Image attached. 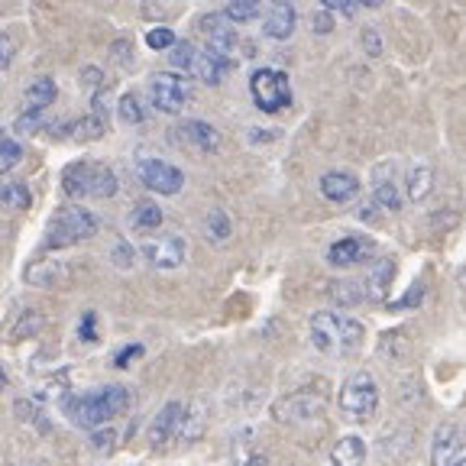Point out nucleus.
Instances as JSON below:
<instances>
[{
	"instance_id": "obj_1",
	"label": "nucleus",
	"mask_w": 466,
	"mask_h": 466,
	"mask_svg": "<svg viewBox=\"0 0 466 466\" xmlns=\"http://www.w3.org/2000/svg\"><path fill=\"white\" fill-rule=\"evenodd\" d=\"M308 334L311 343L320 353H330V357H347L353 350L363 347L366 340V328L357 318L340 311H318L308 320Z\"/></svg>"
},
{
	"instance_id": "obj_2",
	"label": "nucleus",
	"mask_w": 466,
	"mask_h": 466,
	"mask_svg": "<svg viewBox=\"0 0 466 466\" xmlns=\"http://www.w3.org/2000/svg\"><path fill=\"white\" fill-rule=\"evenodd\" d=\"M130 405V392L124 386H107L97 389V392H85V395H68L66 399V411L78 428H104L110 418H116L124 408Z\"/></svg>"
},
{
	"instance_id": "obj_3",
	"label": "nucleus",
	"mask_w": 466,
	"mask_h": 466,
	"mask_svg": "<svg viewBox=\"0 0 466 466\" xmlns=\"http://www.w3.org/2000/svg\"><path fill=\"white\" fill-rule=\"evenodd\" d=\"M337 405H340L343 421H350V424H366L372 415H376V408H379V386H376V379H372L366 370L350 372V376L343 379L340 395H337Z\"/></svg>"
},
{
	"instance_id": "obj_4",
	"label": "nucleus",
	"mask_w": 466,
	"mask_h": 466,
	"mask_svg": "<svg viewBox=\"0 0 466 466\" xmlns=\"http://www.w3.org/2000/svg\"><path fill=\"white\" fill-rule=\"evenodd\" d=\"M97 233V218L85 208H62L49 224V247H72Z\"/></svg>"
},
{
	"instance_id": "obj_5",
	"label": "nucleus",
	"mask_w": 466,
	"mask_h": 466,
	"mask_svg": "<svg viewBox=\"0 0 466 466\" xmlns=\"http://www.w3.org/2000/svg\"><path fill=\"white\" fill-rule=\"evenodd\" d=\"M249 91H253V101L259 110L266 114H279L291 104V87H289V78L276 68H259L253 72L249 78Z\"/></svg>"
},
{
	"instance_id": "obj_6",
	"label": "nucleus",
	"mask_w": 466,
	"mask_h": 466,
	"mask_svg": "<svg viewBox=\"0 0 466 466\" xmlns=\"http://www.w3.org/2000/svg\"><path fill=\"white\" fill-rule=\"evenodd\" d=\"M149 97L162 114H182L185 104L191 101V87L182 75L175 72H159L149 81Z\"/></svg>"
},
{
	"instance_id": "obj_7",
	"label": "nucleus",
	"mask_w": 466,
	"mask_h": 466,
	"mask_svg": "<svg viewBox=\"0 0 466 466\" xmlns=\"http://www.w3.org/2000/svg\"><path fill=\"white\" fill-rule=\"evenodd\" d=\"M137 178L149 191H156V195H178L185 185L182 168L168 166V162H162V159H153V156L137 162Z\"/></svg>"
},
{
	"instance_id": "obj_8",
	"label": "nucleus",
	"mask_w": 466,
	"mask_h": 466,
	"mask_svg": "<svg viewBox=\"0 0 466 466\" xmlns=\"http://www.w3.org/2000/svg\"><path fill=\"white\" fill-rule=\"evenodd\" d=\"M272 415L282 424H301V421H311V418L324 415V401L314 399L311 392H291L272 405Z\"/></svg>"
},
{
	"instance_id": "obj_9",
	"label": "nucleus",
	"mask_w": 466,
	"mask_h": 466,
	"mask_svg": "<svg viewBox=\"0 0 466 466\" xmlns=\"http://www.w3.org/2000/svg\"><path fill=\"white\" fill-rule=\"evenodd\" d=\"M143 256L156 269H178L185 262V240L178 233H162L143 243Z\"/></svg>"
},
{
	"instance_id": "obj_10",
	"label": "nucleus",
	"mask_w": 466,
	"mask_h": 466,
	"mask_svg": "<svg viewBox=\"0 0 466 466\" xmlns=\"http://www.w3.org/2000/svg\"><path fill=\"white\" fill-rule=\"evenodd\" d=\"M201 29H204V36H208V52H214L220 62L230 66V56L237 52V43H240V39H237V29H230L224 14L201 16Z\"/></svg>"
},
{
	"instance_id": "obj_11",
	"label": "nucleus",
	"mask_w": 466,
	"mask_h": 466,
	"mask_svg": "<svg viewBox=\"0 0 466 466\" xmlns=\"http://www.w3.org/2000/svg\"><path fill=\"white\" fill-rule=\"evenodd\" d=\"M376 256V243L370 237H343L334 247L328 249V262L337 269H347V266H360V262H370Z\"/></svg>"
},
{
	"instance_id": "obj_12",
	"label": "nucleus",
	"mask_w": 466,
	"mask_h": 466,
	"mask_svg": "<svg viewBox=\"0 0 466 466\" xmlns=\"http://www.w3.org/2000/svg\"><path fill=\"white\" fill-rule=\"evenodd\" d=\"M463 437L453 421H444L434 431V441H431V466H453L463 457Z\"/></svg>"
},
{
	"instance_id": "obj_13",
	"label": "nucleus",
	"mask_w": 466,
	"mask_h": 466,
	"mask_svg": "<svg viewBox=\"0 0 466 466\" xmlns=\"http://www.w3.org/2000/svg\"><path fill=\"white\" fill-rule=\"evenodd\" d=\"M182 415H185L182 401H168V405H162V411L153 418V424H149V444L162 447V444H168L172 437H178V428H182Z\"/></svg>"
},
{
	"instance_id": "obj_14",
	"label": "nucleus",
	"mask_w": 466,
	"mask_h": 466,
	"mask_svg": "<svg viewBox=\"0 0 466 466\" xmlns=\"http://www.w3.org/2000/svg\"><path fill=\"white\" fill-rule=\"evenodd\" d=\"M318 185H320V195L334 204H347L360 195L357 175H350V172H324Z\"/></svg>"
},
{
	"instance_id": "obj_15",
	"label": "nucleus",
	"mask_w": 466,
	"mask_h": 466,
	"mask_svg": "<svg viewBox=\"0 0 466 466\" xmlns=\"http://www.w3.org/2000/svg\"><path fill=\"white\" fill-rule=\"evenodd\" d=\"M178 137L185 139L188 146H195V149H201V153H214L220 146V133L214 130L208 120H185L182 127H178Z\"/></svg>"
},
{
	"instance_id": "obj_16",
	"label": "nucleus",
	"mask_w": 466,
	"mask_h": 466,
	"mask_svg": "<svg viewBox=\"0 0 466 466\" xmlns=\"http://www.w3.org/2000/svg\"><path fill=\"white\" fill-rule=\"evenodd\" d=\"M295 7L291 4H272L266 10V20H262V33L269 39H289L295 33Z\"/></svg>"
},
{
	"instance_id": "obj_17",
	"label": "nucleus",
	"mask_w": 466,
	"mask_h": 466,
	"mask_svg": "<svg viewBox=\"0 0 466 466\" xmlns=\"http://www.w3.org/2000/svg\"><path fill=\"white\" fill-rule=\"evenodd\" d=\"M366 463V441L363 437H340L330 447V466H363Z\"/></svg>"
},
{
	"instance_id": "obj_18",
	"label": "nucleus",
	"mask_w": 466,
	"mask_h": 466,
	"mask_svg": "<svg viewBox=\"0 0 466 466\" xmlns=\"http://www.w3.org/2000/svg\"><path fill=\"white\" fill-rule=\"evenodd\" d=\"M91 175H95V162H75L62 172V188L68 198H91Z\"/></svg>"
},
{
	"instance_id": "obj_19",
	"label": "nucleus",
	"mask_w": 466,
	"mask_h": 466,
	"mask_svg": "<svg viewBox=\"0 0 466 466\" xmlns=\"http://www.w3.org/2000/svg\"><path fill=\"white\" fill-rule=\"evenodd\" d=\"M204 428H208V405L201 399L188 401L182 415V428H178V441L191 444V441H198L204 434Z\"/></svg>"
},
{
	"instance_id": "obj_20",
	"label": "nucleus",
	"mask_w": 466,
	"mask_h": 466,
	"mask_svg": "<svg viewBox=\"0 0 466 466\" xmlns=\"http://www.w3.org/2000/svg\"><path fill=\"white\" fill-rule=\"evenodd\" d=\"M434 188V168L428 162H415V166L408 168L405 175V191H408V201H424Z\"/></svg>"
},
{
	"instance_id": "obj_21",
	"label": "nucleus",
	"mask_w": 466,
	"mask_h": 466,
	"mask_svg": "<svg viewBox=\"0 0 466 466\" xmlns=\"http://www.w3.org/2000/svg\"><path fill=\"white\" fill-rule=\"evenodd\" d=\"M224 72H227V62H220L214 52L198 49L195 62H191V75H195L198 81H204V85H220Z\"/></svg>"
},
{
	"instance_id": "obj_22",
	"label": "nucleus",
	"mask_w": 466,
	"mask_h": 466,
	"mask_svg": "<svg viewBox=\"0 0 466 466\" xmlns=\"http://www.w3.org/2000/svg\"><path fill=\"white\" fill-rule=\"evenodd\" d=\"M392 276H395L392 259H382V262H379L376 269L370 272V279H366V282H363L366 299H372V301H382V299H386L389 285H392Z\"/></svg>"
},
{
	"instance_id": "obj_23",
	"label": "nucleus",
	"mask_w": 466,
	"mask_h": 466,
	"mask_svg": "<svg viewBox=\"0 0 466 466\" xmlns=\"http://www.w3.org/2000/svg\"><path fill=\"white\" fill-rule=\"evenodd\" d=\"M29 188L23 182H4L0 185V208L4 211H26L29 208Z\"/></svg>"
},
{
	"instance_id": "obj_24",
	"label": "nucleus",
	"mask_w": 466,
	"mask_h": 466,
	"mask_svg": "<svg viewBox=\"0 0 466 466\" xmlns=\"http://www.w3.org/2000/svg\"><path fill=\"white\" fill-rule=\"evenodd\" d=\"M26 279L33 285H39V289H52L56 282L66 279V266H62V262H36V266L26 272Z\"/></svg>"
},
{
	"instance_id": "obj_25",
	"label": "nucleus",
	"mask_w": 466,
	"mask_h": 466,
	"mask_svg": "<svg viewBox=\"0 0 466 466\" xmlns=\"http://www.w3.org/2000/svg\"><path fill=\"white\" fill-rule=\"evenodd\" d=\"M26 101L33 104V110H46L52 101H56V81H52V78H36V81H29V87H26Z\"/></svg>"
},
{
	"instance_id": "obj_26",
	"label": "nucleus",
	"mask_w": 466,
	"mask_h": 466,
	"mask_svg": "<svg viewBox=\"0 0 466 466\" xmlns=\"http://www.w3.org/2000/svg\"><path fill=\"white\" fill-rule=\"evenodd\" d=\"M116 195V175L114 168L95 162V175H91V198H114Z\"/></svg>"
},
{
	"instance_id": "obj_27",
	"label": "nucleus",
	"mask_w": 466,
	"mask_h": 466,
	"mask_svg": "<svg viewBox=\"0 0 466 466\" xmlns=\"http://www.w3.org/2000/svg\"><path fill=\"white\" fill-rule=\"evenodd\" d=\"M133 227L137 230H156V227L162 224V208L153 201H139L137 208H133Z\"/></svg>"
},
{
	"instance_id": "obj_28",
	"label": "nucleus",
	"mask_w": 466,
	"mask_h": 466,
	"mask_svg": "<svg viewBox=\"0 0 466 466\" xmlns=\"http://www.w3.org/2000/svg\"><path fill=\"white\" fill-rule=\"evenodd\" d=\"M372 201H376L382 211H399V208H401L399 188H395L389 178H379V182H376V188H372Z\"/></svg>"
},
{
	"instance_id": "obj_29",
	"label": "nucleus",
	"mask_w": 466,
	"mask_h": 466,
	"mask_svg": "<svg viewBox=\"0 0 466 466\" xmlns=\"http://www.w3.org/2000/svg\"><path fill=\"white\" fill-rule=\"evenodd\" d=\"M330 299L337 301V305H360V301L366 299V291L360 282H334L330 285Z\"/></svg>"
},
{
	"instance_id": "obj_30",
	"label": "nucleus",
	"mask_w": 466,
	"mask_h": 466,
	"mask_svg": "<svg viewBox=\"0 0 466 466\" xmlns=\"http://www.w3.org/2000/svg\"><path fill=\"white\" fill-rule=\"evenodd\" d=\"M259 16V4L256 0H233L224 7V20L227 23H249Z\"/></svg>"
},
{
	"instance_id": "obj_31",
	"label": "nucleus",
	"mask_w": 466,
	"mask_h": 466,
	"mask_svg": "<svg viewBox=\"0 0 466 466\" xmlns=\"http://www.w3.org/2000/svg\"><path fill=\"white\" fill-rule=\"evenodd\" d=\"M72 137L78 143H91V139H101L104 137V120L101 116H81L72 124Z\"/></svg>"
},
{
	"instance_id": "obj_32",
	"label": "nucleus",
	"mask_w": 466,
	"mask_h": 466,
	"mask_svg": "<svg viewBox=\"0 0 466 466\" xmlns=\"http://www.w3.org/2000/svg\"><path fill=\"white\" fill-rule=\"evenodd\" d=\"M20 159H23L20 143H16L14 137H7V133L0 130V172H10V168H14Z\"/></svg>"
},
{
	"instance_id": "obj_33",
	"label": "nucleus",
	"mask_w": 466,
	"mask_h": 466,
	"mask_svg": "<svg viewBox=\"0 0 466 466\" xmlns=\"http://www.w3.org/2000/svg\"><path fill=\"white\" fill-rule=\"evenodd\" d=\"M116 114H120L124 124H143L146 110H143V104H139L137 95H124L120 101H116Z\"/></svg>"
},
{
	"instance_id": "obj_34",
	"label": "nucleus",
	"mask_w": 466,
	"mask_h": 466,
	"mask_svg": "<svg viewBox=\"0 0 466 466\" xmlns=\"http://www.w3.org/2000/svg\"><path fill=\"white\" fill-rule=\"evenodd\" d=\"M195 56H198V46L195 43H188V39H182V43H175L172 46V66L175 68H185V72H191V62H195Z\"/></svg>"
},
{
	"instance_id": "obj_35",
	"label": "nucleus",
	"mask_w": 466,
	"mask_h": 466,
	"mask_svg": "<svg viewBox=\"0 0 466 466\" xmlns=\"http://www.w3.org/2000/svg\"><path fill=\"white\" fill-rule=\"evenodd\" d=\"M39 328H43V318H39L36 311H23L20 320H16V328L10 330V337H14V340H23V337L36 334Z\"/></svg>"
},
{
	"instance_id": "obj_36",
	"label": "nucleus",
	"mask_w": 466,
	"mask_h": 466,
	"mask_svg": "<svg viewBox=\"0 0 466 466\" xmlns=\"http://www.w3.org/2000/svg\"><path fill=\"white\" fill-rule=\"evenodd\" d=\"M208 237L214 243H224L230 237V218L224 211H211V218H208Z\"/></svg>"
},
{
	"instance_id": "obj_37",
	"label": "nucleus",
	"mask_w": 466,
	"mask_h": 466,
	"mask_svg": "<svg viewBox=\"0 0 466 466\" xmlns=\"http://www.w3.org/2000/svg\"><path fill=\"white\" fill-rule=\"evenodd\" d=\"M146 46H149V49H172L175 33L168 26H153L149 33H146Z\"/></svg>"
},
{
	"instance_id": "obj_38",
	"label": "nucleus",
	"mask_w": 466,
	"mask_h": 466,
	"mask_svg": "<svg viewBox=\"0 0 466 466\" xmlns=\"http://www.w3.org/2000/svg\"><path fill=\"white\" fill-rule=\"evenodd\" d=\"M114 441H116L114 428H97L95 434H91V451H95V453H110V451H114Z\"/></svg>"
},
{
	"instance_id": "obj_39",
	"label": "nucleus",
	"mask_w": 466,
	"mask_h": 466,
	"mask_svg": "<svg viewBox=\"0 0 466 466\" xmlns=\"http://www.w3.org/2000/svg\"><path fill=\"white\" fill-rule=\"evenodd\" d=\"M39 127H43V110H33V107H29L23 116H16L14 130L16 133H26V137H29V133H36Z\"/></svg>"
},
{
	"instance_id": "obj_40",
	"label": "nucleus",
	"mask_w": 466,
	"mask_h": 466,
	"mask_svg": "<svg viewBox=\"0 0 466 466\" xmlns=\"http://www.w3.org/2000/svg\"><path fill=\"white\" fill-rule=\"evenodd\" d=\"M363 49H366V56H372V58L382 56V36H379L376 26H366L363 29Z\"/></svg>"
},
{
	"instance_id": "obj_41",
	"label": "nucleus",
	"mask_w": 466,
	"mask_h": 466,
	"mask_svg": "<svg viewBox=\"0 0 466 466\" xmlns=\"http://www.w3.org/2000/svg\"><path fill=\"white\" fill-rule=\"evenodd\" d=\"M324 10H330V14H347V16H353L360 10V0H324Z\"/></svg>"
},
{
	"instance_id": "obj_42",
	"label": "nucleus",
	"mask_w": 466,
	"mask_h": 466,
	"mask_svg": "<svg viewBox=\"0 0 466 466\" xmlns=\"http://www.w3.org/2000/svg\"><path fill=\"white\" fill-rule=\"evenodd\" d=\"M311 23H314V33H320V36L334 33V14H330V10H318Z\"/></svg>"
},
{
	"instance_id": "obj_43",
	"label": "nucleus",
	"mask_w": 466,
	"mask_h": 466,
	"mask_svg": "<svg viewBox=\"0 0 466 466\" xmlns=\"http://www.w3.org/2000/svg\"><path fill=\"white\" fill-rule=\"evenodd\" d=\"M14 52H16L14 39L4 36V33H0V68H7L10 62H14Z\"/></svg>"
},
{
	"instance_id": "obj_44",
	"label": "nucleus",
	"mask_w": 466,
	"mask_h": 466,
	"mask_svg": "<svg viewBox=\"0 0 466 466\" xmlns=\"http://www.w3.org/2000/svg\"><path fill=\"white\" fill-rule=\"evenodd\" d=\"M114 262L120 266V269H130V266H133V249L127 247V243H116V247H114Z\"/></svg>"
},
{
	"instance_id": "obj_45",
	"label": "nucleus",
	"mask_w": 466,
	"mask_h": 466,
	"mask_svg": "<svg viewBox=\"0 0 466 466\" xmlns=\"http://www.w3.org/2000/svg\"><path fill=\"white\" fill-rule=\"evenodd\" d=\"M16 415H20V421H36L39 408L33 401H16Z\"/></svg>"
},
{
	"instance_id": "obj_46",
	"label": "nucleus",
	"mask_w": 466,
	"mask_h": 466,
	"mask_svg": "<svg viewBox=\"0 0 466 466\" xmlns=\"http://www.w3.org/2000/svg\"><path fill=\"white\" fill-rule=\"evenodd\" d=\"M139 353H143V347H127V350H120V353H116V366H127L133 357H139Z\"/></svg>"
},
{
	"instance_id": "obj_47",
	"label": "nucleus",
	"mask_w": 466,
	"mask_h": 466,
	"mask_svg": "<svg viewBox=\"0 0 466 466\" xmlns=\"http://www.w3.org/2000/svg\"><path fill=\"white\" fill-rule=\"evenodd\" d=\"M81 78H85V85H87V87H101V78H104V75L97 72V68H85V72H81Z\"/></svg>"
},
{
	"instance_id": "obj_48",
	"label": "nucleus",
	"mask_w": 466,
	"mask_h": 466,
	"mask_svg": "<svg viewBox=\"0 0 466 466\" xmlns=\"http://www.w3.org/2000/svg\"><path fill=\"white\" fill-rule=\"evenodd\" d=\"M81 337H85V340H95V314H85V324H81Z\"/></svg>"
},
{
	"instance_id": "obj_49",
	"label": "nucleus",
	"mask_w": 466,
	"mask_h": 466,
	"mask_svg": "<svg viewBox=\"0 0 466 466\" xmlns=\"http://www.w3.org/2000/svg\"><path fill=\"white\" fill-rule=\"evenodd\" d=\"M247 466H269V460L262 457V453H256V457H249V460H247Z\"/></svg>"
},
{
	"instance_id": "obj_50",
	"label": "nucleus",
	"mask_w": 466,
	"mask_h": 466,
	"mask_svg": "<svg viewBox=\"0 0 466 466\" xmlns=\"http://www.w3.org/2000/svg\"><path fill=\"white\" fill-rule=\"evenodd\" d=\"M7 386V372H4V366H0V389Z\"/></svg>"
},
{
	"instance_id": "obj_51",
	"label": "nucleus",
	"mask_w": 466,
	"mask_h": 466,
	"mask_svg": "<svg viewBox=\"0 0 466 466\" xmlns=\"http://www.w3.org/2000/svg\"><path fill=\"white\" fill-rule=\"evenodd\" d=\"M457 279H460V282L466 285V266H463V269H460V276H457Z\"/></svg>"
},
{
	"instance_id": "obj_52",
	"label": "nucleus",
	"mask_w": 466,
	"mask_h": 466,
	"mask_svg": "<svg viewBox=\"0 0 466 466\" xmlns=\"http://www.w3.org/2000/svg\"><path fill=\"white\" fill-rule=\"evenodd\" d=\"M453 466H466V457H460V460H457V463H453Z\"/></svg>"
}]
</instances>
